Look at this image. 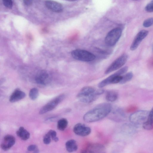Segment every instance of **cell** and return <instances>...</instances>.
Here are the masks:
<instances>
[{"instance_id":"obj_5","label":"cell","mask_w":153,"mask_h":153,"mask_svg":"<svg viewBox=\"0 0 153 153\" xmlns=\"http://www.w3.org/2000/svg\"><path fill=\"white\" fill-rule=\"evenodd\" d=\"M149 112L146 111L135 112L130 116V121L134 124H143L147 120Z\"/></svg>"},{"instance_id":"obj_24","label":"cell","mask_w":153,"mask_h":153,"mask_svg":"<svg viewBox=\"0 0 153 153\" xmlns=\"http://www.w3.org/2000/svg\"><path fill=\"white\" fill-rule=\"evenodd\" d=\"M27 150L29 152H33L35 153H38L39 150L37 146L35 145H31L29 146Z\"/></svg>"},{"instance_id":"obj_9","label":"cell","mask_w":153,"mask_h":153,"mask_svg":"<svg viewBox=\"0 0 153 153\" xmlns=\"http://www.w3.org/2000/svg\"><path fill=\"white\" fill-rule=\"evenodd\" d=\"M149 32L145 30L140 31L136 35L130 46V50L134 51L138 47L142 41L148 35Z\"/></svg>"},{"instance_id":"obj_2","label":"cell","mask_w":153,"mask_h":153,"mask_svg":"<svg viewBox=\"0 0 153 153\" xmlns=\"http://www.w3.org/2000/svg\"><path fill=\"white\" fill-rule=\"evenodd\" d=\"M105 90L103 89L96 90L93 87L86 86L80 90L77 97L82 102L91 103L96 100L99 95L103 94Z\"/></svg>"},{"instance_id":"obj_26","label":"cell","mask_w":153,"mask_h":153,"mask_svg":"<svg viewBox=\"0 0 153 153\" xmlns=\"http://www.w3.org/2000/svg\"><path fill=\"white\" fill-rule=\"evenodd\" d=\"M4 5L9 9H12L13 6V3L12 0H3Z\"/></svg>"},{"instance_id":"obj_12","label":"cell","mask_w":153,"mask_h":153,"mask_svg":"<svg viewBox=\"0 0 153 153\" xmlns=\"http://www.w3.org/2000/svg\"><path fill=\"white\" fill-rule=\"evenodd\" d=\"M105 147L99 144H93L89 145L84 150V152L104 153L105 151Z\"/></svg>"},{"instance_id":"obj_22","label":"cell","mask_w":153,"mask_h":153,"mask_svg":"<svg viewBox=\"0 0 153 153\" xmlns=\"http://www.w3.org/2000/svg\"><path fill=\"white\" fill-rule=\"evenodd\" d=\"M52 139L55 142H58L59 141V138L57 136L56 132L53 130H50L48 133Z\"/></svg>"},{"instance_id":"obj_16","label":"cell","mask_w":153,"mask_h":153,"mask_svg":"<svg viewBox=\"0 0 153 153\" xmlns=\"http://www.w3.org/2000/svg\"><path fill=\"white\" fill-rule=\"evenodd\" d=\"M16 134L23 141L28 140L30 137V133L23 127H21L17 131Z\"/></svg>"},{"instance_id":"obj_30","label":"cell","mask_w":153,"mask_h":153,"mask_svg":"<svg viewBox=\"0 0 153 153\" xmlns=\"http://www.w3.org/2000/svg\"><path fill=\"white\" fill-rule=\"evenodd\" d=\"M24 4L27 6H30L32 4V0H23Z\"/></svg>"},{"instance_id":"obj_8","label":"cell","mask_w":153,"mask_h":153,"mask_svg":"<svg viewBox=\"0 0 153 153\" xmlns=\"http://www.w3.org/2000/svg\"><path fill=\"white\" fill-rule=\"evenodd\" d=\"M73 131L77 135L81 136H86L89 135L91 132V128L81 123H78L75 125Z\"/></svg>"},{"instance_id":"obj_28","label":"cell","mask_w":153,"mask_h":153,"mask_svg":"<svg viewBox=\"0 0 153 153\" xmlns=\"http://www.w3.org/2000/svg\"><path fill=\"white\" fill-rule=\"evenodd\" d=\"M145 10L148 12H153V0L146 6Z\"/></svg>"},{"instance_id":"obj_4","label":"cell","mask_w":153,"mask_h":153,"mask_svg":"<svg viewBox=\"0 0 153 153\" xmlns=\"http://www.w3.org/2000/svg\"><path fill=\"white\" fill-rule=\"evenodd\" d=\"M122 33L120 28H117L109 32L105 38L106 44L110 46L114 45L120 38Z\"/></svg>"},{"instance_id":"obj_6","label":"cell","mask_w":153,"mask_h":153,"mask_svg":"<svg viewBox=\"0 0 153 153\" xmlns=\"http://www.w3.org/2000/svg\"><path fill=\"white\" fill-rule=\"evenodd\" d=\"M65 97L64 94H61L51 100L40 109L39 112L40 114H43L53 110L61 102Z\"/></svg>"},{"instance_id":"obj_25","label":"cell","mask_w":153,"mask_h":153,"mask_svg":"<svg viewBox=\"0 0 153 153\" xmlns=\"http://www.w3.org/2000/svg\"><path fill=\"white\" fill-rule=\"evenodd\" d=\"M51 138L49 134L47 133L44 136L43 139L44 143L45 144H48L51 141Z\"/></svg>"},{"instance_id":"obj_14","label":"cell","mask_w":153,"mask_h":153,"mask_svg":"<svg viewBox=\"0 0 153 153\" xmlns=\"http://www.w3.org/2000/svg\"><path fill=\"white\" fill-rule=\"evenodd\" d=\"M26 94L24 92L19 89L15 91L11 95L10 101L11 103H15L20 100L26 97Z\"/></svg>"},{"instance_id":"obj_27","label":"cell","mask_w":153,"mask_h":153,"mask_svg":"<svg viewBox=\"0 0 153 153\" xmlns=\"http://www.w3.org/2000/svg\"><path fill=\"white\" fill-rule=\"evenodd\" d=\"M123 127V130L124 132L128 133H131L134 129L132 126L127 124L124 125Z\"/></svg>"},{"instance_id":"obj_20","label":"cell","mask_w":153,"mask_h":153,"mask_svg":"<svg viewBox=\"0 0 153 153\" xmlns=\"http://www.w3.org/2000/svg\"><path fill=\"white\" fill-rule=\"evenodd\" d=\"M39 95V91L36 88L31 89L29 92V96L30 98L32 100H36Z\"/></svg>"},{"instance_id":"obj_21","label":"cell","mask_w":153,"mask_h":153,"mask_svg":"<svg viewBox=\"0 0 153 153\" xmlns=\"http://www.w3.org/2000/svg\"><path fill=\"white\" fill-rule=\"evenodd\" d=\"M133 77V74L131 72H129L122 76V81L120 83L121 84H124L130 81Z\"/></svg>"},{"instance_id":"obj_10","label":"cell","mask_w":153,"mask_h":153,"mask_svg":"<svg viewBox=\"0 0 153 153\" xmlns=\"http://www.w3.org/2000/svg\"><path fill=\"white\" fill-rule=\"evenodd\" d=\"M15 138L11 135H7L3 138L1 144V149L5 151L9 150L15 143Z\"/></svg>"},{"instance_id":"obj_33","label":"cell","mask_w":153,"mask_h":153,"mask_svg":"<svg viewBox=\"0 0 153 153\" xmlns=\"http://www.w3.org/2000/svg\"><path fill=\"white\" fill-rule=\"evenodd\" d=\"M152 50H153V47H152Z\"/></svg>"},{"instance_id":"obj_32","label":"cell","mask_w":153,"mask_h":153,"mask_svg":"<svg viewBox=\"0 0 153 153\" xmlns=\"http://www.w3.org/2000/svg\"><path fill=\"white\" fill-rule=\"evenodd\" d=\"M133 1H138V0H133Z\"/></svg>"},{"instance_id":"obj_7","label":"cell","mask_w":153,"mask_h":153,"mask_svg":"<svg viewBox=\"0 0 153 153\" xmlns=\"http://www.w3.org/2000/svg\"><path fill=\"white\" fill-rule=\"evenodd\" d=\"M128 56L126 54H124L115 60L108 68L105 73L108 74L115 71L121 68L126 63Z\"/></svg>"},{"instance_id":"obj_17","label":"cell","mask_w":153,"mask_h":153,"mask_svg":"<svg viewBox=\"0 0 153 153\" xmlns=\"http://www.w3.org/2000/svg\"><path fill=\"white\" fill-rule=\"evenodd\" d=\"M67 151L70 152L76 151L78 149V146L76 141L73 139L68 141L66 143Z\"/></svg>"},{"instance_id":"obj_13","label":"cell","mask_w":153,"mask_h":153,"mask_svg":"<svg viewBox=\"0 0 153 153\" xmlns=\"http://www.w3.org/2000/svg\"><path fill=\"white\" fill-rule=\"evenodd\" d=\"M35 81L39 84L45 85L49 81V75L46 72L44 71H41L37 75Z\"/></svg>"},{"instance_id":"obj_23","label":"cell","mask_w":153,"mask_h":153,"mask_svg":"<svg viewBox=\"0 0 153 153\" xmlns=\"http://www.w3.org/2000/svg\"><path fill=\"white\" fill-rule=\"evenodd\" d=\"M153 25V18H149L146 20L143 23V25L146 28L149 27Z\"/></svg>"},{"instance_id":"obj_3","label":"cell","mask_w":153,"mask_h":153,"mask_svg":"<svg viewBox=\"0 0 153 153\" xmlns=\"http://www.w3.org/2000/svg\"><path fill=\"white\" fill-rule=\"evenodd\" d=\"M71 55L75 59L84 62L91 61L95 58V56L93 54L86 51L81 49L73 51Z\"/></svg>"},{"instance_id":"obj_31","label":"cell","mask_w":153,"mask_h":153,"mask_svg":"<svg viewBox=\"0 0 153 153\" xmlns=\"http://www.w3.org/2000/svg\"><path fill=\"white\" fill-rule=\"evenodd\" d=\"M70 1H76V0H70Z\"/></svg>"},{"instance_id":"obj_11","label":"cell","mask_w":153,"mask_h":153,"mask_svg":"<svg viewBox=\"0 0 153 153\" xmlns=\"http://www.w3.org/2000/svg\"><path fill=\"white\" fill-rule=\"evenodd\" d=\"M45 5L48 9L55 12H61L63 11V7L61 4L53 1H46Z\"/></svg>"},{"instance_id":"obj_15","label":"cell","mask_w":153,"mask_h":153,"mask_svg":"<svg viewBox=\"0 0 153 153\" xmlns=\"http://www.w3.org/2000/svg\"><path fill=\"white\" fill-rule=\"evenodd\" d=\"M143 127L146 130H151L153 129V108L149 112L147 120L143 124Z\"/></svg>"},{"instance_id":"obj_29","label":"cell","mask_w":153,"mask_h":153,"mask_svg":"<svg viewBox=\"0 0 153 153\" xmlns=\"http://www.w3.org/2000/svg\"><path fill=\"white\" fill-rule=\"evenodd\" d=\"M138 109V107L135 105H132L129 107L127 111L128 112L132 113Z\"/></svg>"},{"instance_id":"obj_1","label":"cell","mask_w":153,"mask_h":153,"mask_svg":"<svg viewBox=\"0 0 153 153\" xmlns=\"http://www.w3.org/2000/svg\"><path fill=\"white\" fill-rule=\"evenodd\" d=\"M112 110V106L111 104H100L86 113L83 116V119L87 123L98 121L107 116Z\"/></svg>"},{"instance_id":"obj_18","label":"cell","mask_w":153,"mask_h":153,"mask_svg":"<svg viewBox=\"0 0 153 153\" xmlns=\"http://www.w3.org/2000/svg\"><path fill=\"white\" fill-rule=\"evenodd\" d=\"M118 97V93L115 91H110L106 95V99L108 101L113 102L116 101Z\"/></svg>"},{"instance_id":"obj_19","label":"cell","mask_w":153,"mask_h":153,"mask_svg":"<svg viewBox=\"0 0 153 153\" xmlns=\"http://www.w3.org/2000/svg\"><path fill=\"white\" fill-rule=\"evenodd\" d=\"M68 124V121L66 119H61L58 122L57 128L60 130L64 131L67 127Z\"/></svg>"}]
</instances>
